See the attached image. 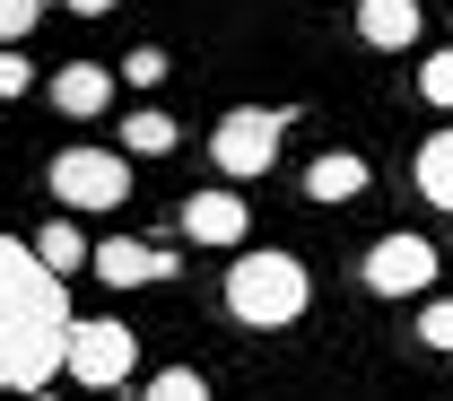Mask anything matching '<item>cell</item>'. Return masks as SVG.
Here are the masks:
<instances>
[{
    "instance_id": "1",
    "label": "cell",
    "mask_w": 453,
    "mask_h": 401,
    "mask_svg": "<svg viewBox=\"0 0 453 401\" xmlns=\"http://www.w3.org/2000/svg\"><path fill=\"white\" fill-rule=\"evenodd\" d=\"M61 341H70L61 280L18 235H0V393H44L61 375Z\"/></svg>"
},
{
    "instance_id": "2",
    "label": "cell",
    "mask_w": 453,
    "mask_h": 401,
    "mask_svg": "<svg viewBox=\"0 0 453 401\" xmlns=\"http://www.w3.org/2000/svg\"><path fill=\"white\" fill-rule=\"evenodd\" d=\"M305 297H314V280H305V262H296V253H244V262L226 271V314H235V323H253V332L296 323V314H305Z\"/></svg>"
},
{
    "instance_id": "3",
    "label": "cell",
    "mask_w": 453,
    "mask_h": 401,
    "mask_svg": "<svg viewBox=\"0 0 453 401\" xmlns=\"http://www.w3.org/2000/svg\"><path fill=\"white\" fill-rule=\"evenodd\" d=\"M131 358H140L131 323L96 314V323H70V341H61V375H79L88 393H105V384H122V375H131Z\"/></svg>"
},
{
    "instance_id": "4",
    "label": "cell",
    "mask_w": 453,
    "mask_h": 401,
    "mask_svg": "<svg viewBox=\"0 0 453 401\" xmlns=\"http://www.w3.org/2000/svg\"><path fill=\"white\" fill-rule=\"evenodd\" d=\"M53 201L61 210H122L131 201V166L113 149H61L53 158Z\"/></svg>"
},
{
    "instance_id": "5",
    "label": "cell",
    "mask_w": 453,
    "mask_h": 401,
    "mask_svg": "<svg viewBox=\"0 0 453 401\" xmlns=\"http://www.w3.org/2000/svg\"><path fill=\"white\" fill-rule=\"evenodd\" d=\"M280 131H288V114H271V105H235V114H219V131H210L219 174H262L271 158H280Z\"/></svg>"
},
{
    "instance_id": "6",
    "label": "cell",
    "mask_w": 453,
    "mask_h": 401,
    "mask_svg": "<svg viewBox=\"0 0 453 401\" xmlns=\"http://www.w3.org/2000/svg\"><path fill=\"white\" fill-rule=\"evenodd\" d=\"M357 271H366L375 297H418V288L436 280V244H427V235H384Z\"/></svg>"
},
{
    "instance_id": "7",
    "label": "cell",
    "mask_w": 453,
    "mask_h": 401,
    "mask_svg": "<svg viewBox=\"0 0 453 401\" xmlns=\"http://www.w3.org/2000/svg\"><path fill=\"white\" fill-rule=\"evenodd\" d=\"M88 271L105 288H149V280H174V253L140 244V235H105V244H88Z\"/></svg>"
},
{
    "instance_id": "8",
    "label": "cell",
    "mask_w": 453,
    "mask_h": 401,
    "mask_svg": "<svg viewBox=\"0 0 453 401\" xmlns=\"http://www.w3.org/2000/svg\"><path fill=\"white\" fill-rule=\"evenodd\" d=\"M53 105L70 122L105 114V105H113V70H105V61H70V70H53Z\"/></svg>"
},
{
    "instance_id": "9",
    "label": "cell",
    "mask_w": 453,
    "mask_h": 401,
    "mask_svg": "<svg viewBox=\"0 0 453 401\" xmlns=\"http://www.w3.org/2000/svg\"><path fill=\"white\" fill-rule=\"evenodd\" d=\"M183 235L192 244H244V201L235 192H192L183 201Z\"/></svg>"
},
{
    "instance_id": "10",
    "label": "cell",
    "mask_w": 453,
    "mask_h": 401,
    "mask_svg": "<svg viewBox=\"0 0 453 401\" xmlns=\"http://www.w3.org/2000/svg\"><path fill=\"white\" fill-rule=\"evenodd\" d=\"M418 0H357V35L366 44H384V53H401V44H418Z\"/></svg>"
},
{
    "instance_id": "11",
    "label": "cell",
    "mask_w": 453,
    "mask_h": 401,
    "mask_svg": "<svg viewBox=\"0 0 453 401\" xmlns=\"http://www.w3.org/2000/svg\"><path fill=\"white\" fill-rule=\"evenodd\" d=\"M366 183H375V166H366V158H349V149H332V158H314V166H305V192H314V201H357Z\"/></svg>"
},
{
    "instance_id": "12",
    "label": "cell",
    "mask_w": 453,
    "mask_h": 401,
    "mask_svg": "<svg viewBox=\"0 0 453 401\" xmlns=\"http://www.w3.org/2000/svg\"><path fill=\"white\" fill-rule=\"evenodd\" d=\"M27 253H35V262H44V271H88V235H79V219H53V227L35 235V244H27Z\"/></svg>"
},
{
    "instance_id": "13",
    "label": "cell",
    "mask_w": 453,
    "mask_h": 401,
    "mask_svg": "<svg viewBox=\"0 0 453 401\" xmlns=\"http://www.w3.org/2000/svg\"><path fill=\"white\" fill-rule=\"evenodd\" d=\"M166 149H174V114H157V105L122 114V158H166Z\"/></svg>"
},
{
    "instance_id": "14",
    "label": "cell",
    "mask_w": 453,
    "mask_h": 401,
    "mask_svg": "<svg viewBox=\"0 0 453 401\" xmlns=\"http://www.w3.org/2000/svg\"><path fill=\"white\" fill-rule=\"evenodd\" d=\"M418 192H427L436 210H453V131H436V140L418 149Z\"/></svg>"
},
{
    "instance_id": "15",
    "label": "cell",
    "mask_w": 453,
    "mask_h": 401,
    "mask_svg": "<svg viewBox=\"0 0 453 401\" xmlns=\"http://www.w3.org/2000/svg\"><path fill=\"white\" fill-rule=\"evenodd\" d=\"M140 401H210V384L192 375V366H166V375H149V393Z\"/></svg>"
},
{
    "instance_id": "16",
    "label": "cell",
    "mask_w": 453,
    "mask_h": 401,
    "mask_svg": "<svg viewBox=\"0 0 453 401\" xmlns=\"http://www.w3.org/2000/svg\"><path fill=\"white\" fill-rule=\"evenodd\" d=\"M418 96H427V105H453V53H427V61H418Z\"/></svg>"
},
{
    "instance_id": "17",
    "label": "cell",
    "mask_w": 453,
    "mask_h": 401,
    "mask_svg": "<svg viewBox=\"0 0 453 401\" xmlns=\"http://www.w3.org/2000/svg\"><path fill=\"white\" fill-rule=\"evenodd\" d=\"M166 70H174V61L157 53V44H140V53H122V79H131V88H157Z\"/></svg>"
},
{
    "instance_id": "18",
    "label": "cell",
    "mask_w": 453,
    "mask_h": 401,
    "mask_svg": "<svg viewBox=\"0 0 453 401\" xmlns=\"http://www.w3.org/2000/svg\"><path fill=\"white\" fill-rule=\"evenodd\" d=\"M418 341H427V349H453V297H436V305L418 314Z\"/></svg>"
},
{
    "instance_id": "19",
    "label": "cell",
    "mask_w": 453,
    "mask_h": 401,
    "mask_svg": "<svg viewBox=\"0 0 453 401\" xmlns=\"http://www.w3.org/2000/svg\"><path fill=\"white\" fill-rule=\"evenodd\" d=\"M35 18H44V0H0V44H18Z\"/></svg>"
},
{
    "instance_id": "20",
    "label": "cell",
    "mask_w": 453,
    "mask_h": 401,
    "mask_svg": "<svg viewBox=\"0 0 453 401\" xmlns=\"http://www.w3.org/2000/svg\"><path fill=\"white\" fill-rule=\"evenodd\" d=\"M27 88H35V70L18 61V44H0V96H27Z\"/></svg>"
},
{
    "instance_id": "21",
    "label": "cell",
    "mask_w": 453,
    "mask_h": 401,
    "mask_svg": "<svg viewBox=\"0 0 453 401\" xmlns=\"http://www.w3.org/2000/svg\"><path fill=\"white\" fill-rule=\"evenodd\" d=\"M70 9H79V18H105V9H113V0H70Z\"/></svg>"
}]
</instances>
